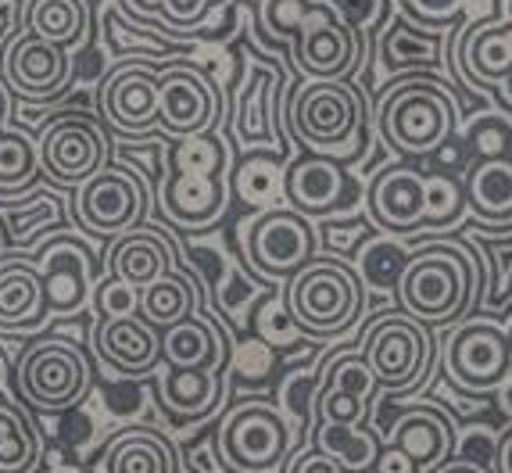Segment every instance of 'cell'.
Segmentation results:
<instances>
[{
  "label": "cell",
  "mask_w": 512,
  "mask_h": 473,
  "mask_svg": "<svg viewBox=\"0 0 512 473\" xmlns=\"http://www.w3.org/2000/svg\"><path fill=\"white\" fill-rule=\"evenodd\" d=\"M258 33L269 43L291 40L294 65L308 79H351L362 65V40L333 0H265Z\"/></svg>",
  "instance_id": "obj_1"
},
{
  "label": "cell",
  "mask_w": 512,
  "mask_h": 473,
  "mask_svg": "<svg viewBox=\"0 0 512 473\" xmlns=\"http://www.w3.org/2000/svg\"><path fill=\"white\" fill-rule=\"evenodd\" d=\"M466 187L444 172H419L412 165H387L369 183V215L391 237L441 233L466 212Z\"/></svg>",
  "instance_id": "obj_2"
},
{
  "label": "cell",
  "mask_w": 512,
  "mask_h": 473,
  "mask_svg": "<svg viewBox=\"0 0 512 473\" xmlns=\"http://www.w3.org/2000/svg\"><path fill=\"white\" fill-rule=\"evenodd\" d=\"M394 294L402 312L427 327L459 323L470 312L473 294H480L477 255L466 244L430 241L427 248L409 255Z\"/></svg>",
  "instance_id": "obj_3"
},
{
  "label": "cell",
  "mask_w": 512,
  "mask_h": 473,
  "mask_svg": "<svg viewBox=\"0 0 512 473\" xmlns=\"http://www.w3.org/2000/svg\"><path fill=\"white\" fill-rule=\"evenodd\" d=\"M366 97L351 79H305L287 101V126L312 155L351 162L366 129Z\"/></svg>",
  "instance_id": "obj_4"
},
{
  "label": "cell",
  "mask_w": 512,
  "mask_h": 473,
  "mask_svg": "<svg viewBox=\"0 0 512 473\" xmlns=\"http://www.w3.org/2000/svg\"><path fill=\"white\" fill-rule=\"evenodd\" d=\"M376 126L391 151L409 158H430L452 140L459 126V104L434 79H405L380 97Z\"/></svg>",
  "instance_id": "obj_5"
},
{
  "label": "cell",
  "mask_w": 512,
  "mask_h": 473,
  "mask_svg": "<svg viewBox=\"0 0 512 473\" xmlns=\"http://www.w3.org/2000/svg\"><path fill=\"white\" fill-rule=\"evenodd\" d=\"M366 287L362 276L341 258H312L287 280V316L308 337H341L362 319Z\"/></svg>",
  "instance_id": "obj_6"
},
{
  "label": "cell",
  "mask_w": 512,
  "mask_h": 473,
  "mask_svg": "<svg viewBox=\"0 0 512 473\" xmlns=\"http://www.w3.org/2000/svg\"><path fill=\"white\" fill-rule=\"evenodd\" d=\"M230 183H226V151L222 144L205 137L180 140L172 155V172L162 187V212L176 226L205 230L226 212Z\"/></svg>",
  "instance_id": "obj_7"
},
{
  "label": "cell",
  "mask_w": 512,
  "mask_h": 473,
  "mask_svg": "<svg viewBox=\"0 0 512 473\" xmlns=\"http://www.w3.org/2000/svg\"><path fill=\"white\" fill-rule=\"evenodd\" d=\"M94 387V370L79 344L65 337H40L22 352L15 366L18 398L36 413H69L86 402Z\"/></svg>",
  "instance_id": "obj_8"
},
{
  "label": "cell",
  "mask_w": 512,
  "mask_h": 473,
  "mask_svg": "<svg viewBox=\"0 0 512 473\" xmlns=\"http://www.w3.org/2000/svg\"><path fill=\"white\" fill-rule=\"evenodd\" d=\"M434 334L409 312H380L362 337V355L376 384L391 395H409L434 370Z\"/></svg>",
  "instance_id": "obj_9"
},
{
  "label": "cell",
  "mask_w": 512,
  "mask_h": 473,
  "mask_svg": "<svg viewBox=\"0 0 512 473\" xmlns=\"http://www.w3.org/2000/svg\"><path fill=\"white\" fill-rule=\"evenodd\" d=\"M215 452L237 473H273L291 456V423L269 402H240L215 430Z\"/></svg>",
  "instance_id": "obj_10"
},
{
  "label": "cell",
  "mask_w": 512,
  "mask_h": 473,
  "mask_svg": "<svg viewBox=\"0 0 512 473\" xmlns=\"http://www.w3.org/2000/svg\"><path fill=\"white\" fill-rule=\"evenodd\" d=\"M76 223L90 237H122V233L144 226V215L151 208L144 180L137 172L122 169V165H104L94 180H86L76 190Z\"/></svg>",
  "instance_id": "obj_11"
},
{
  "label": "cell",
  "mask_w": 512,
  "mask_h": 473,
  "mask_svg": "<svg viewBox=\"0 0 512 473\" xmlns=\"http://www.w3.org/2000/svg\"><path fill=\"white\" fill-rule=\"evenodd\" d=\"M319 233L312 226V219L301 212L287 208H265L262 215H255L244 233V251L248 262L258 273L273 276V280H291L301 269L316 258Z\"/></svg>",
  "instance_id": "obj_12"
},
{
  "label": "cell",
  "mask_w": 512,
  "mask_h": 473,
  "mask_svg": "<svg viewBox=\"0 0 512 473\" xmlns=\"http://www.w3.org/2000/svg\"><path fill=\"white\" fill-rule=\"evenodd\" d=\"M40 169L47 180L83 187L108 165V137L86 112H65L47 119L40 133Z\"/></svg>",
  "instance_id": "obj_13"
},
{
  "label": "cell",
  "mask_w": 512,
  "mask_h": 473,
  "mask_svg": "<svg viewBox=\"0 0 512 473\" xmlns=\"http://www.w3.org/2000/svg\"><path fill=\"white\" fill-rule=\"evenodd\" d=\"M512 370V341L491 319H473L452 330L444 341V373L452 387L462 391H495L509 380Z\"/></svg>",
  "instance_id": "obj_14"
},
{
  "label": "cell",
  "mask_w": 512,
  "mask_h": 473,
  "mask_svg": "<svg viewBox=\"0 0 512 473\" xmlns=\"http://www.w3.org/2000/svg\"><path fill=\"white\" fill-rule=\"evenodd\" d=\"M219 90L190 61H172L158 72V126L176 140L205 137L219 122Z\"/></svg>",
  "instance_id": "obj_15"
},
{
  "label": "cell",
  "mask_w": 512,
  "mask_h": 473,
  "mask_svg": "<svg viewBox=\"0 0 512 473\" xmlns=\"http://www.w3.org/2000/svg\"><path fill=\"white\" fill-rule=\"evenodd\" d=\"M40 280H43V298L51 316H76L90 301V287H94V269L97 258L79 241L76 233H58L47 248L40 251Z\"/></svg>",
  "instance_id": "obj_16"
},
{
  "label": "cell",
  "mask_w": 512,
  "mask_h": 473,
  "mask_svg": "<svg viewBox=\"0 0 512 473\" xmlns=\"http://www.w3.org/2000/svg\"><path fill=\"white\" fill-rule=\"evenodd\" d=\"M4 83L8 90H15L22 101L43 104L51 97H61V90L72 79V61L69 51L58 43H47L33 33H22L11 40V47L4 51Z\"/></svg>",
  "instance_id": "obj_17"
},
{
  "label": "cell",
  "mask_w": 512,
  "mask_h": 473,
  "mask_svg": "<svg viewBox=\"0 0 512 473\" xmlns=\"http://www.w3.org/2000/svg\"><path fill=\"white\" fill-rule=\"evenodd\" d=\"M283 198L294 212L308 215V219H323V215L348 208V201L355 198V176L337 158L308 151L283 172Z\"/></svg>",
  "instance_id": "obj_18"
},
{
  "label": "cell",
  "mask_w": 512,
  "mask_h": 473,
  "mask_svg": "<svg viewBox=\"0 0 512 473\" xmlns=\"http://www.w3.org/2000/svg\"><path fill=\"white\" fill-rule=\"evenodd\" d=\"M376 387L380 384H376L362 348L344 352L326 366L323 380L316 384L312 413L319 416V423H369Z\"/></svg>",
  "instance_id": "obj_19"
},
{
  "label": "cell",
  "mask_w": 512,
  "mask_h": 473,
  "mask_svg": "<svg viewBox=\"0 0 512 473\" xmlns=\"http://www.w3.org/2000/svg\"><path fill=\"white\" fill-rule=\"evenodd\" d=\"M158 72L144 61H126L101 83V112L119 133H144L158 122Z\"/></svg>",
  "instance_id": "obj_20"
},
{
  "label": "cell",
  "mask_w": 512,
  "mask_h": 473,
  "mask_svg": "<svg viewBox=\"0 0 512 473\" xmlns=\"http://www.w3.org/2000/svg\"><path fill=\"white\" fill-rule=\"evenodd\" d=\"M94 344L104 366L119 377L137 380L162 366V330L151 327L140 312L137 316L101 319L94 330Z\"/></svg>",
  "instance_id": "obj_21"
},
{
  "label": "cell",
  "mask_w": 512,
  "mask_h": 473,
  "mask_svg": "<svg viewBox=\"0 0 512 473\" xmlns=\"http://www.w3.org/2000/svg\"><path fill=\"white\" fill-rule=\"evenodd\" d=\"M387 445L402 448L423 473L441 470L455 452V427L437 405H412L387 423Z\"/></svg>",
  "instance_id": "obj_22"
},
{
  "label": "cell",
  "mask_w": 512,
  "mask_h": 473,
  "mask_svg": "<svg viewBox=\"0 0 512 473\" xmlns=\"http://www.w3.org/2000/svg\"><path fill=\"white\" fill-rule=\"evenodd\" d=\"M51 309L43 298V280L36 262L4 258L0 262V334H26L47 323Z\"/></svg>",
  "instance_id": "obj_23"
},
{
  "label": "cell",
  "mask_w": 512,
  "mask_h": 473,
  "mask_svg": "<svg viewBox=\"0 0 512 473\" xmlns=\"http://www.w3.org/2000/svg\"><path fill=\"white\" fill-rule=\"evenodd\" d=\"M283 72L273 69L269 61H251L248 83L240 86V101H237V133L244 144H269V140H280V133L273 129V122L280 115H287L280 97Z\"/></svg>",
  "instance_id": "obj_24"
},
{
  "label": "cell",
  "mask_w": 512,
  "mask_h": 473,
  "mask_svg": "<svg viewBox=\"0 0 512 473\" xmlns=\"http://www.w3.org/2000/svg\"><path fill=\"white\" fill-rule=\"evenodd\" d=\"M169 269H176V248L169 244V237H162L158 230H147V226L122 233L108 248V273L140 287V291Z\"/></svg>",
  "instance_id": "obj_25"
},
{
  "label": "cell",
  "mask_w": 512,
  "mask_h": 473,
  "mask_svg": "<svg viewBox=\"0 0 512 473\" xmlns=\"http://www.w3.org/2000/svg\"><path fill=\"white\" fill-rule=\"evenodd\" d=\"M459 65L477 86L502 83L512 76V18L473 22L459 40Z\"/></svg>",
  "instance_id": "obj_26"
},
{
  "label": "cell",
  "mask_w": 512,
  "mask_h": 473,
  "mask_svg": "<svg viewBox=\"0 0 512 473\" xmlns=\"http://www.w3.org/2000/svg\"><path fill=\"white\" fill-rule=\"evenodd\" d=\"M226 341L215 330V323L201 319L194 312L190 319L176 327L162 330V362L165 366H180V370H226Z\"/></svg>",
  "instance_id": "obj_27"
},
{
  "label": "cell",
  "mask_w": 512,
  "mask_h": 473,
  "mask_svg": "<svg viewBox=\"0 0 512 473\" xmlns=\"http://www.w3.org/2000/svg\"><path fill=\"white\" fill-rule=\"evenodd\" d=\"M176 448L151 427H129L111 438L104 452V473H172Z\"/></svg>",
  "instance_id": "obj_28"
},
{
  "label": "cell",
  "mask_w": 512,
  "mask_h": 473,
  "mask_svg": "<svg viewBox=\"0 0 512 473\" xmlns=\"http://www.w3.org/2000/svg\"><path fill=\"white\" fill-rule=\"evenodd\" d=\"M222 370H180L169 366L162 373V402L165 413L183 420H205L222 405Z\"/></svg>",
  "instance_id": "obj_29"
},
{
  "label": "cell",
  "mask_w": 512,
  "mask_h": 473,
  "mask_svg": "<svg viewBox=\"0 0 512 473\" xmlns=\"http://www.w3.org/2000/svg\"><path fill=\"white\" fill-rule=\"evenodd\" d=\"M466 205L484 223H509L512 219V158H480L466 172Z\"/></svg>",
  "instance_id": "obj_30"
},
{
  "label": "cell",
  "mask_w": 512,
  "mask_h": 473,
  "mask_svg": "<svg viewBox=\"0 0 512 473\" xmlns=\"http://www.w3.org/2000/svg\"><path fill=\"white\" fill-rule=\"evenodd\" d=\"M444 36L437 29H419L412 18H394L387 33L380 36V65L387 72L402 69H434L441 65Z\"/></svg>",
  "instance_id": "obj_31"
},
{
  "label": "cell",
  "mask_w": 512,
  "mask_h": 473,
  "mask_svg": "<svg viewBox=\"0 0 512 473\" xmlns=\"http://www.w3.org/2000/svg\"><path fill=\"white\" fill-rule=\"evenodd\" d=\"M312 445L323 448L348 473H373L376 459L384 452L380 430L369 423H319Z\"/></svg>",
  "instance_id": "obj_32"
},
{
  "label": "cell",
  "mask_w": 512,
  "mask_h": 473,
  "mask_svg": "<svg viewBox=\"0 0 512 473\" xmlns=\"http://www.w3.org/2000/svg\"><path fill=\"white\" fill-rule=\"evenodd\" d=\"M43 459V438L29 409L0 398V473H33Z\"/></svg>",
  "instance_id": "obj_33"
},
{
  "label": "cell",
  "mask_w": 512,
  "mask_h": 473,
  "mask_svg": "<svg viewBox=\"0 0 512 473\" xmlns=\"http://www.w3.org/2000/svg\"><path fill=\"white\" fill-rule=\"evenodd\" d=\"M197 309V291L180 269H169L154 284L140 291V316L158 330H169L183 319H190Z\"/></svg>",
  "instance_id": "obj_34"
},
{
  "label": "cell",
  "mask_w": 512,
  "mask_h": 473,
  "mask_svg": "<svg viewBox=\"0 0 512 473\" xmlns=\"http://www.w3.org/2000/svg\"><path fill=\"white\" fill-rule=\"evenodd\" d=\"M29 33L69 51L72 43L86 36V4L83 0H33Z\"/></svg>",
  "instance_id": "obj_35"
},
{
  "label": "cell",
  "mask_w": 512,
  "mask_h": 473,
  "mask_svg": "<svg viewBox=\"0 0 512 473\" xmlns=\"http://www.w3.org/2000/svg\"><path fill=\"white\" fill-rule=\"evenodd\" d=\"M119 8L140 22H158L169 36H194L215 11L208 0H119Z\"/></svg>",
  "instance_id": "obj_36"
},
{
  "label": "cell",
  "mask_w": 512,
  "mask_h": 473,
  "mask_svg": "<svg viewBox=\"0 0 512 473\" xmlns=\"http://www.w3.org/2000/svg\"><path fill=\"white\" fill-rule=\"evenodd\" d=\"M40 169V147L18 133V129H0V190H26Z\"/></svg>",
  "instance_id": "obj_37"
},
{
  "label": "cell",
  "mask_w": 512,
  "mask_h": 473,
  "mask_svg": "<svg viewBox=\"0 0 512 473\" xmlns=\"http://www.w3.org/2000/svg\"><path fill=\"white\" fill-rule=\"evenodd\" d=\"M484 244V251L491 255V280H487L484 294V309L498 312L512 305V237H477Z\"/></svg>",
  "instance_id": "obj_38"
},
{
  "label": "cell",
  "mask_w": 512,
  "mask_h": 473,
  "mask_svg": "<svg viewBox=\"0 0 512 473\" xmlns=\"http://www.w3.org/2000/svg\"><path fill=\"white\" fill-rule=\"evenodd\" d=\"M0 212H4V230H8L11 241L29 244V241H33L29 233L40 230V226H47V223H58V219H61V201L40 194V198H33L29 205H11V201H4V205H0Z\"/></svg>",
  "instance_id": "obj_39"
},
{
  "label": "cell",
  "mask_w": 512,
  "mask_h": 473,
  "mask_svg": "<svg viewBox=\"0 0 512 473\" xmlns=\"http://www.w3.org/2000/svg\"><path fill=\"white\" fill-rule=\"evenodd\" d=\"M470 144L480 158L512 155V122L505 115H480L470 126Z\"/></svg>",
  "instance_id": "obj_40"
},
{
  "label": "cell",
  "mask_w": 512,
  "mask_h": 473,
  "mask_svg": "<svg viewBox=\"0 0 512 473\" xmlns=\"http://www.w3.org/2000/svg\"><path fill=\"white\" fill-rule=\"evenodd\" d=\"M409 255H402V248H394L391 241L369 244L366 255H362V266H366V280L376 287H398V276H402Z\"/></svg>",
  "instance_id": "obj_41"
},
{
  "label": "cell",
  "mask_w": 512,
  "mask_h": 473,
  "mask_svg": "<svg viewBox=\"0 0 512 473\" xmlns=\"http://www.w3.org/2000/svg\"><path fill=\"white\" fill-rule=\"evenodd\" d=\"M97 309L101 319H115V316H137L140 312V287L126 284L119 276H108L97 291Z\"/></svg>",
  "instance_id": "obj_42"
},
{
  "label": "cell",
  "mask_w": 512,
  "mask_h": 473,
  "mask_svg": "<svg viewBox=\"0 0 512 473\" xmlns=\"http://www.w3.org/2000/svg\"><path fill=\"white\" fill-rule=\"evenodd\" d=\"M291 473H348L341 463L333 456H326L323 448H308V452H301L298 459H294V466H291Z\"/></svg>",
  "instance_id": "obj_43"
},
{
  "label": "cell",
  "mask_w": 512,
  "mask_h": 473,
  "mask_svg": "<svg viewBox=\"0 0 512 473\" xmlns=\"http://www.w3.org/2000/svg\"><path fill=\"white\" fill-rule=\"evenodd\" d=\"M373 473H423V470H419V466L405 456L402 448H394V445H387V441H384V452H380V459H376Z\"/></svg>",
  "instance_id": "obj_44"
},
{
  "label": "cell",
  "mask_w": 512,
  "mask_h": 473,
  "mask_svg": "<svg viewBox=\"0 0 512 473\" xmlns=\"http://www.w3.org/2000/svg\"><path fill=\"white\" fill-rule=\"evenodd\" d=\"M434 473H491V466L473 463V459H448V463H444L441 470H434Z\"/></svg>",
  "instance_id": "obj_45"
},
{
  "label": "cell",
  "mask_w": 512,
  "mask_h": 473,
  "mask_svg": "<svg viewBox=\"0 0 512 473\" xmlns=\"http://www.w3.org/2000/svg\"><path fill=\"white\" fill-rule=\"evenodd\" d=\"M498 466H502V473H512V434L498 448Z\"/></svg>",
  "instance_id": "obj_46"
},
{
  "label": "cell",
  "mask_w": 512,
  "mask_h": 473,
  "mask_svg": "<svg viewBox=\"0 0 512 473\" xmlns=\"http://www.w3.org/2000/svg\"><path fill=\"white\" fill-rule=\"evenodd\" d=\"M4 119H8V83L0 79V129H4Z\"/></svg>",
  "instance_id": "obj_47"
},
{
  "label": "cell",
  "mask_w": 512,
  "mask_h": 473,
  "mask_svg": "<svg viewBox=\"0 0 512 473\" xmlns=\"http://www.w3.org/2000/svg\"><path fill=\"white\" fill-rule=\"evenodd\" d=\"M502 409L512 416V380H505L502 384Z\"/></svg>",
  "instance_id": "obj_48"
},
{
  "label": "cell",
  "mask_w": 512,
  "mask_h": 473,
  "mask_svg": "<svg viewBox=\"0 0 512 473\" xmlns=\"http://www.w3.org/2000/svg\"><path fill=\"white\" fill-rule=\"evenodd\" d=\"M502 101L512 108V76H509V79H502Z\"/></svg>",
  "instance_id": "obj_49"
},
{
  "label": "cell",
  "mask_w": 512,
  "mask_h": 473,
  "mask_svg": "<svg viewBox=\"0 0 512 473\" xmlns=\"http://www.w3.org/2000/svg\"><path fill=\"white\" fill-rule=\"evenodd\" d=\"M47 473H86V470H79V466H65V463H61V466H51V470H47Z\"/></svg>",
  "instance_id": "obj_50"
},
{
  "label": "cell",
  "mask_w": 512,
  "mask_h": 473,
  "mask_svg": "<svg viewBox=\"0 0 512 473\" xmlns=\"http://www.w3.org/2000/svg\"><path fill=\"white\" fill-rule=\"evenodd\" d=\"M4 377H8V370H4V355H0V387H4Z\"/></svg>",
  "instance_id": "obj_51"
}]
</instances>
